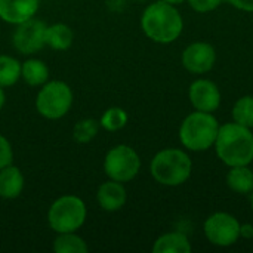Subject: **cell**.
I'll return each instance as SVG.
<instances>
[{
	"mask_svg": "<svg viewBox=\"0 0 253 253\" xmlns=\"http://www.w3.org/2000/svg\"><path fill=\"white\" fill-rule=\"evenodd\" d=\"M240 236H243V237H249V239H253V227L252 225H249V224H245V225H242V228H240Z\"/></svg>",
	"mask_w": 253,
	"mask_h": 253,
	"instance_id": "obj_27",
	"label": "cell"
},
{
	"mask_svg": "<svg viewBox=\"0 0 253 253\" xmlns=\"http://www.w3.org/2000/svg\"><path fill=\"white\" fill-rule=\"evenodd\" d=\"M193 163L190 156L179 148H166L159 151L150 165L153 178L166 187H178L191 176Z\"/></svg>",
	"mask_w": 253,
	"mask_h": 253,
	"instance_id": "obj_3",
	"label": "cell"
},
{
	"mask_svg": "<svg viewBox=\"0 0 253 253\" xmlns=\"http://www.w3.org/2000/svg\"><path fill=\"white\" fill-rule=\"evenodd\" d=\"M73 43V31L67 24H53L46 27V44L56 50H67Z\"/></svg>",
	"mask_w": 253,
	"mask_h": 253,
	"instance_id": "obj_18",
	"label": "cell"
},
{
	"mask_svg": "<svg viewBox=\"0 0 253 253\" xmlns=\"http://www.w3.org/2000/svg\"><path fill=\"white\" fill-rule=\"evenodd\" d=\"M182 65L193 74H205L211 71L216 61V52L206 42H194L182 52Z\"/></svg>",
	"mask_w": 253,
	"mask_h": 253,
	"instance_id": "obj_10",
	"label": "cell"
},
{
	"mask_svg": "<svg viewBox=\"0 0 253 253\" xmlns=\"http://www.w3.org/2000/svg\"><path fill=\"white\" fill-rule=\"evenodd\" d=\"M126 123H127V114L123 108L119 107L108 108L99 120V125L108 132L120 130L122 127L126 126Z\"/></svg>",
	"mask_w": 253,
	"mask_h": 253,
	"instance_id": "obj_22",
	"label": "cell"
},
{
	"mask_svg": "<svg viewBox=\"0 0 253 253\" xmlns=\"http://www.w3.org/2000/svg\"><path fill=\"white\" fill-rule=\"evenodd\" d=\"M227 185L237 194H251L253 191V172L249 166H233L227 173Z\"/></svg>",
	"mask_w": 253,
	"mask_h": 253,
	"instance_id": "obj_15",
	"label": "cell"
},
{
	"mask_svg": "<svg viewBox=\"0 0 253 253\" xmlns=\"http://www.w3.org/2000/svg\"><path fill=\"white\" fill-rule=\"evenodd\" d=\"M53 251L56 253H87L89 248L74 233H61L53 242Z\"/></svg>",
	"mask_w": 253,
	"mask_h": 253,
	"instance_id": "obj_19",
	"label": "cell"
},
{
	"mask_svg": "<svg viewBox=\"0 0 253 253\" xmlns=\"http://www.w3.org/2000/svg\"><path fill=\"white\" fill-rule=\"evenodd\" d=\"M190 102L197 111L212 113L221 104V92L218 86L208 79L194 80L188 90Z\"/></svg>",
	"mask_w": 253,
	"mask_h": 253,
	"instance_id": "obj_11",
	"label": "cell"
},
{
	"mask_svg": "<svg viewBox=\"0 0 253 253\" xmlns=\"http://www.w3.org/2000/svg\"><path fill=\"white\" fill-rule=\"evenodd\" d=\"M219 160L233 166H249L253 162V133L236 122L219 126L213 144Z\"/></svg>",
	"mask_w": 253,
	"mask_h": 253,
	"instance_id": "obj_1",
	"label": "cell"
},
{
	"mask_svg": "<svg viewBox=\"0 0 253 253\" xmlns=\"http://www.w3.org/2000/svg\"><path fill=\"white\" fill-rule=\"evenodd\" d=\"M141 169V159L138 153L127 145H117L111 148L104 160V170L107 176L117 182L132 181Z\"/></svg>",
	"mask_w": 253,
	"mask_h": 253,
	"instance_id": "obj_7",
	"label": "cell"
},
{
	"mask_svg": "<svg viewBox=\"0 0 253 253\" xmlns=\"http://www.w3.org/2000/svg\"><path fill=\"white\" fill-rule=\"evenodd\" d=\"M240 222L236 216L227 212H216L211 215L203 225V231L206 239L219 248L233 246L240 239Z\"/></svg>",
	"mask_w": 253,
	"mask_h": 253,
	"instance_id": "obj_8",
	"label": "cell"
},
{
	"mask_svg": "<svg viewBox=\"0 0 253 253\" xmlns=\"http://www.w3.org/2000/svg\"><path fill=\"white\" fill-rule=\"evenodd\" d=\"M86 221V205L77 196H62L55 200L47 212L50 228L61 233H74Z\"/></svg>",
	"mask_w": 253,
	"mask_h": 253,
	"instance_id": "obj_5",
	"label": "cell"
},
{
	"mask_svg": "<svg viewBox=\"0 0 253 253\" xmlns=\"http://www.w3.org/2000/svg\"><path fill=\"white\" fill-rule=\"evenodd\" d=\"M98 127L99 123L95 122L93 119H84L76 123L74 130H73V138L74 141H77L79 144H86L90 142L96 133H98Z\"/></svg>",
	"mask_w": 253,
	"mask_h": 253,
	"instance_id": "obj_23",
	"label": "cell"
},
{
	"mask_svg": "<svg viewBox=\"0 0 253 253\" xmlns=\"http://www.w3.org/2000/svg\"><path fill=\"white\" fill-rule=\"evenodd\" d=\"M96 199H98L99 206L104 211L116 212V211L122 209L126 203V190L122 185V182L111 179L108 182H104L98 188Z\"/></svg>",
	"mask_w": 253,
	"mask_h": 253,
	"instance_id": "obj_13",
	"label": "cell"
},
{
	"mask_svg": "<svg viewBox=\"0 0 253 253\" xmlns=\"http://www.w3.org/2000/svg\"><path fill=\"white\" fill-rule=\"evenodd\" d=\"M141 1H142V0H141Z\"/></svg>",
	"mask_w": 253,
	"mask_h": 253,
	"instance_id": "obj_31",
	"label": "cell"
},
{
	"mask_svg": "<svg viewBox=\"0 0 253 253\" xmlns=\"http://www.w3.org/2000/svg\"><path fill=\"white\" fill-rule=\"evenodd\" d=\"M154 253H190L191 252V245L188 239L181 234V233H166L160 236L154 246Z\"/></svg>",
	"mask_w": 253,
	"mask_h": 253,
	"instance_id": "obj_16",
	"label": "cell"
},
{
	"mask_svg": "<svg viewBox=\"0 0 253 253\" xmlns=\"http://www.w3.org/2000/svg\"><path fill=\"white\" fill-rule=\"evenodd\" d=\"M251 205H252V211H253V191L251 193Z\"/></svg>",
	"mask_w": 253,
	"mask_h": 253,
	"instance_id": "obj_30",
	"label": "cell"
},
{
	"mask_svg": "<svg viewBox=\"0 0 253 253\" xmlns=\"http://www.w3.org/2000/svg\"><path fill=\"white\" fill-rule=\"evenodd\" d=\"M233 120L245 127H253V96L246 95L236 101L233 107Z\"/></svg>",
	"mask_w": 253,
	"mask_h": 253,
	"instance_id": "obj_21",
	"label": "cell"
},
{
	"mask_svg": "<svg viewBox=\"0 0 253 253\" xmlns=\"http://www.w3.org/2000/svg\"><path fill=\"white\" fill-rule=\"evenodd\" d=\"M141 27L148 39L166 44L175 42L181 36L184 21L173 4L159 0L145 7L141 18Z\"/></svg>",
	"mask_w": 253,
	"mask_h": 253,
	"instance_id": "obj_2",
	"label": "cell"
},
{
	"mask_svg": "<svg viewBox=\"0 0 253 253\" xmlns=\"http://www.w3.org/2000/svg\"><path fill=\"white\" fill-rule=\"evenodd\" d=\"M39 0H0V18L9 24H21L36 15Z\"/></svg>",
	"mask_w": 253,
	"mask_h": 253,
	"instance_id": "obj_12",
	"label": "cell"
},
{
	"mask_svg": "<svg viewBox=\"0 0 253 253\" xmlns=\"http://www.w3.org/2000/svg\"><path fill=\"white\" fill-rule=\"evenodd\" d=\"M12 159H13L12 147L9 141L3 135H0V169L12 165Z\"/></svg>",
	"mask_w": 253,
	"mask_h": 253,
	"instance_id": "obj_24",
	"label": "cell"
},
{
	"mask_svg": "<svg viewBox=\"0 0 253 253\" xmlns=\"http://www.w3.org/2000/svg\"><path fill=\"white\" fill-rule=\"evenodd\" d=\"M3 104H4V92H3V89L0 86V110L3 108Z\"/></svg>",
	"mask_w": 253,
	"mask_h": 253,
	"instance_id": "obj_28",
	"label": "cell"
},
{
	"mask_svg": "<svg viewBox=\"0 0 253 253\" xmlns=\"http://www.w3.org/2000/svg\"><path fill=\"white\" fill-rule=\"evenodd\" d=\"M21 77V64L9 55H0V86L7 87Z\"/></svg>",
	"mask_w": 253,
	"mask_h": 253,
	"instance_id": "obj_20",
	"label": "cell"
},
{
	"mask_svg": "<svg viewBox=\"0 0 253 253\" xmlns=\"http://www.w3.org/2000/svg\"><path fill=\"white\" fill-rule=\"evenodd\" d=\"M230 4H233L236 9L245 10V12H253V0H227Z\"/></svg>",
	"mask_w": 253,
	"mask_h": 253,
	"instance_id": "obj_26",
	"label": "cell"
},
{
	"mask_svg": "<svg viewBox=\"0 0 253 253\" xmlns=\"http://www.w3.org/2000/svg\"><path fill=\"white\" fill-rule=\"evenodd\" d=\"M21 77L30 86H43L47 82L49 68L40 59H28L21 65Z\"/></svg>",
	"mask_w": 253,
	"mask_h": 253,
	"instance_id": "obj_17",
	"label": "cell"
},
{
	"mask_svg": "<svg viewBox=\"0 0 253 253\" xmlns=\"http://www.w3.org/2000/svg\"><path fill=\"white\" fill-rule=\"evenodd\" d=\"M163 1H166V3H170V4H181V3H184L185 0H163Z\"/></svg>",
	"mask_w": 253,
	"mask_h": 253,
	"instance_id": "obj_29",
	"label": "cell"
},
{
	"mask_svg": "<svg viewBox=\"0 0 253 253\" xmlns=\"http://www.w3.org/2000/svg\"><path fill=\"white\" fill-rule=\"evenodd\" d=\"M191 9H194L196 12H211L215 10L216 7L221 6L222 0H188Z\"/></svg>",
	"mask_w": 253,
	"mask_h": 253,
	"instance_id": "obj_25",
	"label": "cell"
},
{
	"mask_svg": "<svg viewBox=\"0 0 253 253\" xmlns=\"http://www.w3.org/2000/svg\"><path fill=\"white\" fill-rule=\"evenodd\" d=\"M24 188V176L16 166H6L0 169V197L16 199Z\"/></svg>",
	"mask_w": 253,
	"mask_h": 253,
	"instance_id": "obj_14",
	"label": "cell"
},
{
	"mask_svg": "<svg viewBox=\"0 0 253 253\" xmlns=\"http://www.w3.org/2000/svg\"><path fill=\"white\" fill-rule=\"evenodd\" d=\"M219 130L218 120L212 113L194 111L188 114L179 127L181 144L191 151H206L213 147Z\"/></svg>",
	"mask_w": 253,
	"mask_h": 253,
	"instance_id": "obj_4",
	"label": "cell"
},
{
	"mask_svg": "<svg viewBox=\"0 0 253 253\" xmlns=\"http://www.w3.org/2000/svg\"><path fill=\"white\" fill-rule=\"evenodd\" d=\"M71 104H73L71 87L59 80L46 82L36 99L37 111L43 117L50 120L64 117L71 108Z\"/></svg>",
	"mask_w": 253,
	"mask_h": 253,
	"instance_id": "obj_6",
	"label": "cell"
},
{
	"mask_svg": "<svg viewBox=\"0 0 253 253\" xmlns=\"http://www.w3.org/2000/svg\"><path fill=\"white\" fill-rule=\"evenodd\" d=\"M12 43L19 53L31 55L46 44V25L44 22L30 18L16 25Z\"/></svg>",
	"mask_w": 253,
	"mask_h": 253,
	"instance_id": "obj_9",
	"label": "cell"
}]
</instances>
